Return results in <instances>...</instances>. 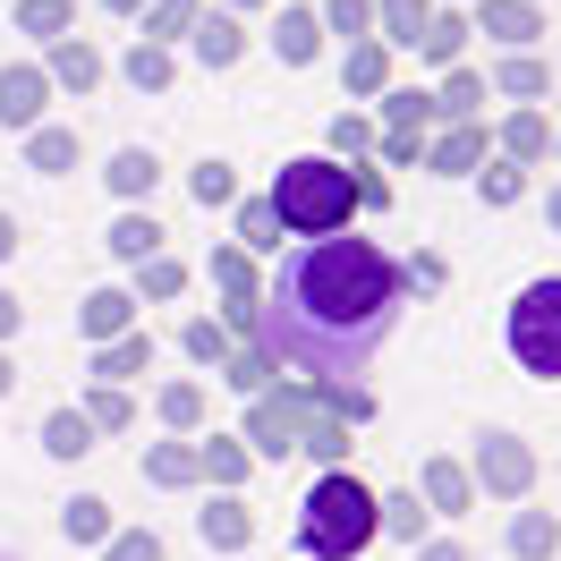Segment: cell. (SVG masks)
Listing matches in <instances>:
<instances>
[{"label":"cell","instance_id":"cell-12","mask_svg":"<svg viewBox=\"0 0 561 561\" xmlns=\"http://www.w3.org/2000/svg\"><path fill=\"white\" fill-rule=\"evenodd\" d=\"M145 366H153V341H145V332H119V341L94 350V375H103V383H128V375H145Z\"/></svg>","mask_w":561,"mask_h":561},{"label":"cell","instance_id":"cell-5","mask_svg":"<svg viewBox=\"0 0 561 561\" xmlns=\"http://www.w3.org/2000/svg\"><path fill=\"white\" fill-rule=\"evenodd\" d=\"M307 425H316V400H307V383H280V391H255L247 400V459H289L298 443H307Z\"/></svg>","mask_w":561,"mask_h":561},{"label":"cell","instance_id":"cell-2","mask_svg":"<svg viewBox=\"0 0 561 561\" xmlns=\"http://www.w3.org/2000/svg\"><path fill=\"white\" fill-rule=\"evenodd\" d=\"M375 545V493L357 485L350 468H323L307 502H298V553L307 561H357Z\"/></svg>","mask_w":561,"mask_h":561},{"label":"cell","instance_id":"cell-11","mask_svg":"<svg viewBox=\"0 0 561 561\" xmlns=\"http://www.w3.org/2000/svg\"><path fill=\"white\" fill-rule=\"evenodd\" d=\"M60 536H69V545H111V502H103V493L60 502Z\"/></svg>","mask_w":561,"mask_h":561},{"label":"cell","instance_id":"cell-32","mask_svg":"<svg viewBox=\"0 0 561 561\" xmlns=\"http://www.w3.org/2000/svg\"><path fill=\"white\" fill-rule=\"evenodd\" d=\"M545 145H553V128H545V119H536V111H519V119H511V128H502V153H511V162H536V153H545Z\"/></svg>","mask_w":561,"mask_h":561},{"label":"cell","instance_id":"cell-41","mask_svg":"<svg viewBox=\"0 0 561 561\" xmlns=\"http://www.w3.org/2000/svg\"><path fill=\"white\" fill-rule=\"evenodd\" d=\"M239 247H280V221H273V205H264V196L239 213Z\"/></svg>","mask_w":561,"mask_h":561},{"label":"cell","instance_id":"cell-37","mask_svg":"<svg viewBox=\"0 0 561 561\" xmlns=\"http://www.w3.org/2000/svg\"><path fill=\"white\" fill-rule=\"evenodd\" d=\"M128 77H137L145 94H162V85H171V51H162V43H137V51H128Z\"/></svg>","mask_w":561,"mask_h":561},{"label":"cell","instance_id":"cell-28","mask_svg":"<svg viewBox=\"0 0 561 561\" xmlns=\"http://www.w3.org/2000/svg\"><path fill=\"white\" fill-rule=\"evenodd\" d=\"M425 18H434L425 0H383V9H375V26H383V43H417V35H425Z\"/></svg>","mask_w":561,"mask_h":561},{"label":"cell","instance_id":"cell-50","mask_svg":"<svg viewBox=\"0 0 561 561\" xmlns=\"http://www.w3.org/2000/svg\"><path fill=\"white\" fill-rule=\"evenodd\" d=\"M417 561H468V553H459L451 536H434V545H417Z\"/></svg>","mask_w":561,"mask_h":561},{"label":"cell","instance_id":"cell-22","mask_svg":"<svg viewBox=\"0 0 561 561\" xmlns=\"http://www.w3.org/2000/svg\"><path fill=\"white\" fill-rule=\"evenodd\" d=\"M553 545H561V519H553V511H519V519H511V553H519V561H545Z\"/></svg>","mask_w":561,"mask_h":561},{"label":"cell","instance_id":"cell-34","mask_svg":"<svg viewBox=\"0 0 561 561\" xmlns=\"http://www.w3.org/2000/svg\"><path fill=\"white\" fill-rule=\"evenodd\" d=\"M69 18H77L69 0H18V26H26V35H51V43H60V35H69Z\"/></svg>","mask_w":561,"mask_h":561},{"label":"cell","instance_id":"cell-27","mask_svg":"<svg viewBox=\"0 0 561 561\" xmlns=\"http://www.w3.org/2000/svg\"><path fill=\"white\" fill-rule=\"evenodd\" d=\"M485 35H502V43H536V9H527V0H485Z\"/></svg>","mask_w":561,"mask_h":561},{"label":"cell","instance_id":"cell-20","mask_svg":"<svg viewBox=\"0 0 561 561\" xmlns=\"http://www.w3.org/2000/svg\"><path fill=\"white\" fill-rule=\"evenodd\" d=\"M375 536H400V545H417V536H425L417 493H375Z\"/></svg>","mask_w":561,"mask_h":561},{"label":"cell","instance_id":"cell-6","mask_svg":"<svg viewBox=\"0 0 561 561\" xmlns=\"http://www.w3.org/2000/svg\"><path fill=\"white\" fill-rule=\"evenodd\" d=\"M468 485L502 493V502H519L527 485H536V451H527L519 434H485L477 443V468H468Z\"/></svg>","mask_w":561,"mask_h":561},{"label":"cell","instance_id":"cell-21","mask_svg":"<svg viewBox=\"0 0 561 561\" xmlns=\"http://www.w3.org/2000/svg\"><path fill=\"white\" fill-rule=\"evenodd\" d=\"M273 375H280V366H273L264 350H255V341L221 357V383H230V391H247V400H255V391H273Z\"/></svg>","mask_w":561,"mask_h":561},{"label":"cell","instance_id":"cell-55","mask_svg":"<svg viewBox=\"0 0 561 561\" xmlns=\"http://www.w3.org/2000/svg\"><path fill=\"white\" fill-rule=\"evenodd\" d=\"M111 9H145V0H111Z\"/></svg>","mask_w":561,"mask_h":561},{"label":"cell","instance_id":"cell-52","mask_svg":"<svg viewBox=\"0 0 561 561\" xmlns=\"http://www.w3.org/2000/svg\"><path fill=\"white\" fill-rule=\"evenodd\" d=\"M9 247H18V221H9V213H0V255H9Z\"/></svg>","mask_w":561,"mask_h":561},{"label":"cell","instance_id":"cell-8","mask_svg":"<svg viewBox=\"0 0 561 561\" xmlns=\"http://www.w3.org/2000/svg\"><path fill=\"white\" fill-rule=\"evenodd\" d=\"M417 493H425V511H443V519H459V511L477 502V485H468V468H459V459H425V468H417Z\"/></svg>","mask_w":561,"mask_h":561},{"label":"cell","instance_id":"cell-15","mask_svg":"<svg viewBox=\"0 0 561 561\" xmlns=\"http://www.w3.org/2000/svg\"><path fill=\"white\" fill-rule=\"evenodd\" d=\"M196 459H205V477H213L221 493H239V485H247V468H255V459H247V443H230V434L196 443Z\"/></svg>","mask_w":561,"mask_h":561},{"label":"cell","instance_id":"cell-44","mask_svg":"<svg viewBox=\"0 0 561 561\" xmlns=\"http://www.w3.org/2000/svg\"><path fill=\"white\" fill-rule=\"evenodd\" d=\"M179 289H187V264L153 255V264H145V298H179Z\"/></svg>","mask_w":561,"mask_h":561},{"label":"cell","instance_id":"cell-47","mask_svg":"<svg viewBox=\"0 0 561 561\" xmlns=\"http://www.w3.org/2000/svg\"><path fill=\"white\" fill-rule=\"evenodd\" d=\"M332 153H366V119L341 111V119H332Z\"/></svg>","mask_w":561,"mask_h":561},{"label":"cell","instance_id":"cell-24","mask_svg":"<svg viewBox=\"0 0 561 561\" xmlns=\"http://www.w3.org/2000/svg\"><path fill=\"white\" fill-rule=\"evenodd\" d=\"M153 179H162V162H153L145 145H128V153L111 162V187H119V196H153Z\"/></svg>","mask_w":561,"mask_h":561},{"label":"cell","instance_id":"cell-9","mask_svg":"<svg viewBox=\"0 0 561 561\" xmlns=\"http://www.w3.org/2000/svg\"><path fill=\"white\" fill-rule=\"evenodd\" d=\"M43 119V69H0V128H35Z\"/></svg>","mask_w":561,"mask_h":561},{"label":"cell","instance_id":"cell-25","mask_svg":"<svg viewBox=\"0 0 561 561\" xmlns=\"http://www.w3.org/2000/svg\"><path fill=\"white\" fill-rule=\"evenodd\" d=\"M179 341H187V357H196V366H213V375H221V357H230V323L196 316L187 332H179Z\"/></svg>","mask_w":561,"mask_h":561},{"label":"cell","instance_id":"cell-53","mask_svg":"<svg viewBox=\"0 0 561 561\" xmlns=\"http://www.w3.org/2000/svg\"><path fill=\"white\" fill-rule=\"evenodd\" d=\"M9 383H18V375H9V357H0V391H9Z\"/></svg>","mask_w":561,"mask_h":561},{"label":"cell","instance_id":"cell-23","mask_svg":"<svg viewBox=\"0 0 561 561\" xmlns=\"http://www.w3.org/2000/svg\"><path fill=\"white\" fill-rule=\"evenodd\" d=\"M153 409H162V425H171V434H196V425H205V383H162V400H153Z\"/></svg>","mask_w":561,"mask_h":561},{"label":"cell","instance_id":"cell-19","mask_svg":"<svg viewBox=\"0 0 561 561\" xmlns=\"http://www.w3.org/2000/svg\"><path fill=\"white\" fill-rule=\"evenodd\" d=\"M187 35H196V51H205V69H230V60H239V51H247L239 18H196Z\"/></svg>","mask_w":561,"mask_h":561},{"label":"cell","instance_id":"cell-51","mask_svg":"<svg viewBox=\"0 0 561 561\" xmlns=\"http://www.w3.org/2000/svg\"><path fill=\"white\" fill-rule=\"evenodd\" d=\"M18 323H26V316H18V298L0 289V341H18Z\"/></svg>","mask_w":561,"mask_h":561},{"label":"cell","instance_id":"cell-18","mask_svg":"<svg viewBox=\"0 0 561 561\" xmlns=\"http://www.w3.org/2000/svg\"><path fill=\"white\" fill-rule=\"evenodd\" d=\"M145 477H153V485H196L205 459H196V443H153V451H145Z\"/></svg>","mask_w":561,"mask_h":561},{"label":"cell","instance_id":"cell-49","mask_svg":"<svg viewBox=\"0 0 561 561\" xmlns=\"http://www.w3.org/2000/svg\"><path fill=\"white\" fill-rule=\"evenodd\" d=\"M511 196H519V171H511V162H502V171H485V205H511Z\"/></svg>","mask_w":561,"mask_h":561},{"label":"cell","instance_id":"cell-42","mask_svg":"<svg viewBox=\"0 0 561 561\" xmlns=\"http://www.w3.org/2000/svg\"><path fill=\"white\" fill-rule=\"evenodd\" d=\"M230 196H239V179H230V162H205V171H196V205H230Z\"/></svg>","mask_w":561,"mask_h":561},{"label":"cell","instance_id":"cell-4","mask_svg":"<svg viewBox=\"0 0 561 561\" xmlns=\"http://www.w3.org/2000/svg\"><path fill=\"white\" fill-rule=\"evenodd\" d=\"M511 357L527 375H561V280H527L519 307H511Z\"/></svg>","mask_w":561,"mask_h":561},{"label":"cell","instance_id":"cell-40","mask_svg":"<svg viewBox=\"0 0 561 561\" xmlns=\"http://www.w3.org/2000/svg\"><path fill=\"white\" fill-rule=\"evenodd\" d=\"M425 111H434L425 94H383V119H391V137H417V128H425Z\"/></svg>","mask_w":561,"mask_h":561},{"label":"cell","instance_id":"cell-33","mask_svg":"<svg viewBox=\"0 0 561 561\" xmlns=\"http://www.w3.org/2000/svg\"><path fill=\"white\" fill-rule=\"evenodd\" d=\"M459 43H468V18H425L417 51H425V60H443V69H451V60H459Z\"/></svg>","mask_w":561,"mask_h":561},{"label":"cell","instance_id":"cell-38","mask_svg":"<svg viewBox=\"0 0 561 561\" xmlns=\"http://www.w3.org/2000/svg\"><path fill=\"white\" fill-rule=\"evenodd\" d=\"M350 85L357 94H383V43H350Z\"/></svg>","mask_w":561,"mask_h":561},{"label":"cell","instance_id":"cell-35","mask_svg":"<svg viewBox=\"0 0 561 561\" xmlns=\"http://www.w3.org/2000/svg\"><path fill=\"white\" fill-rule=\"evenodd\" d=\"M26 162H35V171H69V162H77V137H69V128H35Z\"/></svg>","mask_w":561,"mask_h":561},{"label":"cell","instance_id":"cell-39","mask_svg":"<svg viewBox=\"0 0 561 561\" xmlns=\"http://www.w3.org/2000/svg\"><path fill=\"white\" fill-rule=\"evenodd\" d=\"M493 85H502V94H545V85H553V77H545V60H502V77H493Z\"/></svg>","mask_w":561,"mask_h":561},{"label":"cell","instance_id":"cell-36","mask_svg":"<svg viewBox=\"0 0 561 561\" xmlns=\"http://www.w3.org/2000/svg\"><path fill=\"white\" fill-rule=\"evenodd\" d=\"M103 561H162V536H153V527H111Z\"/></svg>","mask_w":561,"mask_h":561},{"label":"cell","instance_id":"cell-26","mask_svg":"<svg viewBox=\"0 0 561 561\" xmlns=\"http://www.w3.org/2000/svg\"><path fill=\"white\" fill-rule=\"evenodd\" d=\"M298 451H316L323 468H350V425H341V417H323V409H316V425H307V443H298Z\"/></svg>","mask_w":561,"mask_h":561},{"label":"cell","instance_id":"cell-13","mask_svg":"<svg viewBox=\"0 0 561 561\" xmlns=\"http://www.w3.org/2000/svg\"><path fill=\"white\" fill-rule=\"evenodd\" d=\"M111 255H119V264H153V255H162V221H153V213H119Z\"/></svg>","mask_w":561,"mask_h":561},{"label":"cell","instance_id":"cell-46","mask_svg":"<svg viewBox=\"0 0 561 561\" xmlns=\"http://www.w3.org/2000/svg\"><path fill=\"white\" fill-rule=\"evenodd\" d=\"M323 26H341V35H366V26H375V9H366V0H332V9H323Z\"/></svg>","mask_w":561,"mask_h":561},{"label":"cell","instance_id":"cell-56","mask_svg":"<svg viewBox=\"0 0 561 561\" xmlns=\"http://www.w3.org/2000/svg\"><path fill=\"white\" fill-rule=\"evenodd\" d=\"M239 9H255V0H239Z\"/></svg>","mask_w":561,"mask_h":561},{"label":"cell","instance_id":"cell-29","mask_svg":"<svg viewBox=\"0 0 561 561\" xmlns=\"http://www.w3.org/2000/svg\"><path fill=\"white\" fill-rule=\"evenodd\" d=\"M128 417H137V400H128L119 383H94V400H85V425H94V434H119Z\"/></svg>","mask_w":561,"mask_h":561},{"label":"cell","instance_id":"cell-48","mask_svg":"<svg viewBox=\"0 0 561 561\" xmlns=\"http://www.w3.org/2000/svg\"><path fill=\"white\" fill-rule=\"evenodd\" d=\"M400 280H409V289H443V255H417V264H400Z\"/></svg>","mask_w":561,"mask_h":561},{"label":"cell","instance_id":"cell-3","mask_svg":"<svg viewBox=\"0 0 561 561\" xmlns=\"http://www.w3.org/2000/svg\"><path fill=\"white\" fill-rule=\"evenodd\" d=\"M273 221L280 230H298V239H332V230H350V205H357V179L350 162H332V153H307V162H289L273 179Z\"/></svg>","mask_w":561,"mask_h":561},{"label":"cell","instance_id":"cell-14","mask_svg":"<svg viewBox=\"0 0 561 561\" xmlns=\"http://www.w3.org/2000/svg\"><path fill=\"white\" fill-rule=\"evenodd\" d=\"M43 451H51V459H85V451H94L85 409H51V417H43Z\"/></svg>","mask_w":561,"mask_h":561},{"label":"cell","instance_id":"cell-43","mask_svg":"<svg viewBox=\"0 0 561 561\" xmlns=\"http://www.w3.org/2000/svg\"><path fill=\"white\" fill-rule=\"evenodd\" d=\"M196 26V0H153V18H145V35H187Z\"/></svg>","mask_w":561,"mask_h":561},{"label":"cell","instance_id":"cell-30","mask_svg":"<svg viewBox=\"0 0 561 561\" xmlns=\"http://www.w3.org/2000/svg\"><path fill=\"white\" fill-rule=\"evenodd\" d=\"M477 162H485V137H477V128H451V137L434 145V171H477Z\"/></svg>","mask_w":561,"mask_h":561},{"label":"cell","instance_id":"cell-10","mask_svg":"<svg viewBox=\"0 0 561 561\" xmlns=\"http://www.w3.org/2000/svg\"><path fill=\"white\" fill-rule=\"evenodd\" d=\"M119 332H137V298H128V289H94V298H85V341L103 350Z\"/></svg>","mask_w":561,"mask_h":561},{"label":"cell","instance_id":"cell-54","mask_svg":"<svg viewBox=\"0 0 561 561\" xmlns=\"http://www.w3.org/2000/svg\"><path fill=\"white\" fill-rule=\"evenodd\" d=\"M553 230H561V187H553Z\"/></svg>","mask_w":561,"mask_h":561},{"label":"cell","instance_id":"cell-31","mask_svg":"<svg viewBox=\"0 0 561 561\" xmlns=\"http://www.w3.org/2000/svg\"><path fill=\"white\" fill-rule=\"evenodd\" d=\"M51 77H69L77 94H85V85H94V77H103V60H94V51H85V43H69V35H60V43H51Z\"/></svg>","mask_w":561,"mask_h":561},{"label":"cell","instance_id":"cell-45","mask_svg":"<svg viewBox=\"0 0 561 561\" xmlns=\"http://www.w3.org/2000/svg\"><path fill=\"white\" fill-rule=\"evenodd\" d=\"M477 103H485V85H477L468 69H451V85H443V103H434V111H451V119H459V111H477Z\"/></svg>","mask_w":561,"mask_h":561},{"label":"cell","instance_id":"cell-7","mask_svg":"<svg viewBox=\"0 0 561 561\" xmlns=\"http://www.w3.org/2000/svg\"><path fill=\"white\" fill-rule=\"evenodd\" d=\"M196 527H205V545H213V553H247V545H255V511H247L239 493L205 502V511H196Z\"/></svg>","mask_w":561,"mask_h":561},{"label":"cell","instance_id":"cell-17","mask_svg":"<svg viewBox=\"0 0 561 561\" xmlns=\"http://www.w3.org/2000/svg\"><path fill=\"white\" fill-rule=\"evenodd\" d=\"M273 43H280V60H289V69H307V60L323 51V18H316V9H289Z\"/></svg>","mask_w":561,"mask_h":561},{"label":"cell","instance_id":"cell-1","mask_svg":"<svg viewBox=\"0 0 561 561\" xmlns=\"http://www.w3.org/2000/svg\"><path fill=\"white\" fill-rule=\"evenodd\" d=\"M400 298L409 280L375 239H298L280 255V280L255 298V350L273 366H298L307 383H350L391 341Z\"/></svg>","mask_w":561,"mask_h":561},{"label":"cell","instance_id":"cell-16","mask_svg":"<svg viewBox=\"0 0 561 561\" xmlns=\"http://www.w3.org/2000/svg\"><path fill=\"white\" fill-rule=\"evenodd\" d=\"M307 400H316L323 417H341V425H366V417H375V391H366V383H307Z\"/></svg>","mask_w":561,"mask_h":561}]
</instances>
